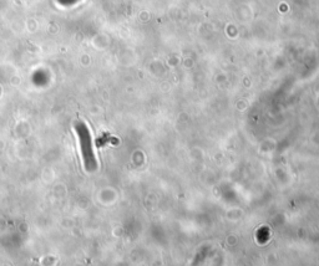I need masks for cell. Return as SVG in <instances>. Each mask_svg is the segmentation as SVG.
Masks as SVG:
<instances>
[{"label": "cell", "mask_w": 319, "mask_h": 266, "mask_svg": "<svg viewBox=\"0 0 319 266\" xmlns=\"http://www.w3.org/2000/svg\"><path fill=\"white\" fill-rule=\"evenodd\" d=\"M75 132L79 138V146L81 149V156L84 161V167L87 172H92L96 169V158L94 154L92 144H91V134L87 126L84 122L75 123Z\"/></svg>", "instance_id": "6da1fadb"}]
</instances>
